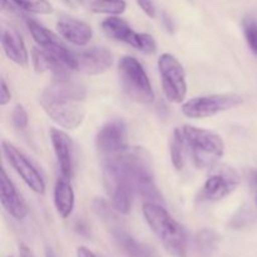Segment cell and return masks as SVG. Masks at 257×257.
Masks as SVG:
<instances>
[{"label": "cell", "instance_id": "obj_1", "mask_svg": "<svg viewBox=\"0 0 257 257\" xmlns=\"http://www.w3.org/2000/svg\"><path fill=\"white\" fill-rule=\"evenodd\" d=\"M87 88L69 75L54 77L39 98L48 117L64 130H77L85 117Z\"/></svg>", "mask_w": 257, "mask_h": 257}, {"label": "cell", "instance_id": "obj_2", "mask_svg": "<svg viewBox=\"0 0 257 257\" xmlns=\"http://www.w3.org/2000/svg\"><path fill=\"white\" fill-rule=\"evenodd\" d=\"M143 216L151 230L168 253L175 257H186L187 253V237L182 226L168 213L161 203H143Z\"/></svg>", "mask_w": 257, "mask_h": 257}, {"label": "cell", "instance_id": "obj_3", "mask_svg": "<svg viewBox=\"0 0 257 257\" xmlns=\"http://www.w3.org/2000/svg\"><path fill=\"white\" fill-rule=\"evenodd\" d=\"M124 166L136 195L141 196L145 202L163 203V198L155 182L150 157L140 147H127L117 156Z\"/></svg>", "mask_w": 257, "mask_h": 257}, {"label": "cell", "instance_id": "obj_4", "mask_svg": "<svg viewBox=\"0 0 257 257\" xmlns=\"http://www.w3.org/2000/svg\"><path fill=\"white\" fill-rule=\"evenodd\" d=\"M183 136L187 143L188 155L193 165L200 170L213 168L225 155V142L216 132L193 125H183Z\"/></svg>", "mask_w": 257, "mask_h": 257}, {"label": "cell", "instance_id": "obj_5", "mask_svg": "<svg viewBox=\"0 0 257 257\" xmlns=\"http://www.w3.org/2000/svg\"><path fill=\"white\" fill-rule=\"evenodd\" d=\"M103 183L114 211L127 215L136 193L127 171L117 156L103 161Z\"/></svg>", "mask_w": 257, "mask_h": 257}, {"label": "cell", "instance_id": "obj_6", "mask_svg": "<svg viewBox=\"0 0 257 257\" xmlns=\"http://www.w3.org/2000/svg\"><path fill=\"white\" fill-rule=\"evenodd\" d=\"M118 74L123 90L131 99L141 104H151L155 92L145 68L136 58L125 55L118 63Z\"/></svg>", "mask_w": 257, "mask_h": 257}, {"label": "cell", "instance_id": "obj_7", "mask_svg": "<svg viewBox=\"0 0 257 257\" xmlns=\"http://www.w3.org/2000/svg\"><path fill=\"white\" fill-rule=\"evenodd\" d=\"M242 104V97L236 93H218V94L200 95L191 98L181 107L182 113L192 119L213 117L218 113L233 109Z\"/></svg>", "mask_w": 257, "mask_h": 257}, {"label": "cell", "instance_id": "obj_8", "mask_svg": "<svg viewBox=\"0 0 257 257\" xmlns=\"http://www.w3.org/2000/svg\"><path fill=\"white\" fill-rule=\"evenodd\" d=\"M157 64L165 97L172 103L183 102L187 94V82L183 65L171 53H163L158 58Z\"/></svg>", "mask_w": 257, "mask_h": 257}, {"label": "cell", "instance_id": "obj_9", "mask_svg": "<svg viewBox=\"0 0 257 257\" xmlns=\"http://www.w3.org/2000/svg\"><path fill=\"white\" fill-rule=\"evenodd\" d=\"M241 178L238 173L228 166L213 168L197 195L198 202H217L223 200L238 187Z\"/></svg>", "mask_w": 257, "mask_h": 257}, {"label": "cell", "instance_id": "obj_10", "mask_svg": "<svg viewBox=\"0 0 257 257\" xmlns=\"http://www.w3.org/2000/svg\"><path fill=\"white\" fill-rule=\"evenodd\" d=\"M102 29L113 40L125 43L145 54H155L157 50V44L152 35L136 32L122 18H107L102 22Z\"/></svg>", "mask_w": 257, "mask_h": 257}, {"label": "cell", "instance_id": "obj_11", "mask_svg": "<svg viewBox=\"0 0 257 257\" xmlns=\"http://www.w3.org/2000/svg\"><path fill=\"white\" fill-rule=\"evenodd\" d=\"M25 23H27V27L28 29H29L30 35H32L34 42L37 43L38 47H39L40 49H43L44 52H47L48 54L52 55L53 58L59 60V62L62 63V64H64L69 70H75L74 52L68 49V48L58 39V37H55L54 33L50 32L49 29L43 27L42 24H39V23L35 22V20L27 18V19H25Z\"/></svg>", "mask_w": 257, "mask_h": 257}, {"label": "cell", "instance_id": "obj_12", "mask_svg": "<svg viewBox=\"0 0 257 257\" xmlns=\"http://www.w3.org/2000/svg\"><path fill=\"white\" fill-rule=\"evenodd\" d=\"M2 148L9 165L14 168L15 172L27 183L28 187L33 192L38 193V195H43L45 192L44 178L40 175L39 171L37 170V167L30 162L29 158L19 148L15 147L13 143L7 142V141L2 143Z\"/></svg>", "mask_w": 257, "mask_h": 257}, {"label": "cell", "instance_id": "obj_13", "mask_svg": "<svg viewBox=\"0 0 257 257\" xmlns=\"http://www.w3.org/2000/svg\"><path fill=\"white\" fill-rule=\"evenodd\" d=\"M95 146L102 160H109L122 153L127 146V125L124 120L113 119L98 131Z\"/></svg>", "mask_w": 257, "mask_h": 257}, {"label": "cell", "instance_id": "obj_14", "mask_svg": "<svg viewBox=\"0 0 257 257\" xmlns=\"http://www.w3.org/2000/svg\"><path fill=\"white\" fill-rule=\"evenodd\" d=\"M49 136L62 176L70 180L74 176L75 171V152L73 141L64 131L58 128H50Z\"/></svg>", "mask_w": 257, "mask_h": 257}, {"label": "cell", "instance_id": "obj_15", "mask_svg": "<svg viewBox=\"0 0 257 257\" xmlns=\"http://www.w3.org/2000/svg\"><path fill=\"white\" fill-rule=\"evenodd\" d=\"M75 70L88 75L107 72L113 64V55L107 48L95 47L84 52H74Z\"/></svg>", "mask_w": 257, "mask_h": 257}, {"label": "cell", "instance_id": "obj_16", "mask_svg": "<svg viewBox=\"0 0 257 257\" xmlns=\"http://www.w3.org/2000/svg\"><path fill=\"white\" fill-rule=\"evenodd\" d=\"M0 201L4 210L17 221L24 220L28 216V207L22 195L9 178L4 168H2L0 176Z\"/></svg>", "mask_w": 257, "mask_h": 257}, {"label": "cell", "instance_id": "obj_17", "mask_svg": "<svg viewBox=\"0 0 257 257\" xmlns=\"http://www.w3.org/2000/svg\"><path fill=\"white\" fill-rule=\"evenodd\" d=\"M58 33L72 44L84 47L92 40L93 29L89 24L72 17H62L57 23Z\"/></svg>", "mask_w": 257, "mask_h": 257}, {"label": "cell", "instance_id": "obj_18", "mask_svg": "<svg viewBox=\"0 0 257 257\" xmlns=\"http://www.w3.org/2000/svg\"><path fill=\"white\" fill-rule=\"evenodd\" d=\"M2 45L7 57L20 67H28L29 53L22 35L12 28L2 29Z\"/></svg>", "mask_w": 257, "mask_h": 257}, {"label": "cell", "instance_id": "obj_19", "mask_svg": "<svg viewBox=\"0 0 257 257\" xmlns=\"http://www.w3.org/2000/svg\"><path fill=\"white\" fill-rule=\"evenodd\" d=\"M113 238L125 257H160L151 246L140 242L122 228L113 230Z\"/></svg>", "mask_w": 257, "mask_h": 257}, {"label": "cell", "instance_id": "obj_20", "mask_svg": "<svg viewBox=\"0 0 257 257\" xmlns=\"http://www.w3.org/2000/svg\"><path fill=\"white\" fill-rule=\"evenodd\" d=\"M75 205V195L67 178H59L54 186V206L58 215L68 218L73 213Z\"/></svg>", "mask_w": 257, "mask_h": 257}, {"label": "cell", "instance_id": "obj_21", "mask_svg": "<svg viewBox=\"0 0 257 257\" xmlns=\"http://www.w3.org/2000/svg\"><path fill=\"white\" fill-rule=\"evenodd\" d=\"M33 63L38 72H50L54 77H63V75H69V72L64 64L53 58L40 48L33 49Z\"/></svg>", "mask_w": 257, "mask_h": 257}, {"label": "cell", "instance_id": "obj_22", "mask_svg": "<svg viewBox=\"0 0 257 257\" xmlns=\"http://www.w3.org/2000/svg\"><path fill=\"white\" fill-rule=\"evenodd\" d=\"M171 160L176 170H183L186 163V157L188 155L187 143H186L185 136H183L182 128H176L173 131L172 138H171Z\"/></svg>", "mask_w": 257, "mask_h": 257}, {"label": "cell", "instance_id": "obj_23", "mask_svg": "<svg viewBox=\"0 0 257 257\" xmlns=\"http://www.w3.org/2000/svg\"><path fill=\"white\" fill-rule=\"evenodd\" d=\"M127 8L124 0H93L90 10L95 14H107L110 17H118L123 14Z\"/></svg>", "mask_w": 257, "mask_h": 257}, {"label": "cell", "instance_id": "obj_24", "mask_svg": "<svg viewBox=\"0 0 257 257\" xmlns=\"http://www.w3.org/2000/svg\"><path fill=\"white\" fill-rule=\"evenodd\" d=\"M17 8L28 13L48 15L53 13V7L48 0H10Z\"/></svg>", "mask_w": 257, "mask_h": 257}, {"label": "cell", "instance_id": "obj_25", "mask_svg": "<svg viewBox=\"0 0 257 257\" xmlns=\"http://www.w3.org/2000/svg\"><path fill=\"white\" fill-rule=\"evenodd\" d=\"M243 34L248 47L257 55V20L253 18H246L243 20Z\"/></svg>", "mask_w": 257, "mask_h": 257}, {"label": "cell", "instance_id": "obj_26", "mask_svg": "<svg viewBox=\"0 0 257 257\" xmlns=\"http://www.w3.org/2000/svg\"><path fill=\"white\" fill-rule=\"evenodd\" d=\"M12 122L17 130H25L29 124V115L23 105L18 104L12 114Z\"/></svg>", "mask_w": 257, "mask_h": 257}, {"label": "cell", "instance_id": "obj_27", "mask_svg": "<svg viewBox=\"0 0 257 257\" xmlns=\"http://www.w3.org/2000/svg\"><path fill=\"white\" fill-rule=\"evenodd\" d=\"M137 3L147 17L150 18L156 17V7L155 4H153L152 0H137Z\"/></svg>", "mask_w": 257, "mask_h": 257}, {"label": "cell", "instance_id": "obj_28", "mask_svg": "<svg viewBox=\"0 0 257 257\" xmlns=\"http://www.w3.org/2000/svg\"><path fill=\"white\" fill-rule=\"evenodd\" d=\"M12 99V93L4 79L0 82V105H7Z\"/></svg>", "mask_w": 257, "mask_h": 257}, {"label": "cell", "instance_id": "obj_29", "mask_svg": "<svg viewBox=\"0 0 257 257\" xmlns=\"http://www.w3.org/2000/svg\"><path fill=\"white\" fill-rule=\"evenodd\" d=\"M77 257H97L85 246H79L77 248Z\"/></svg>", "mask_w": 257, "mask_h": 257}, {"label": "cell", "instance_id": "obj_30", "mask_svg": "<svg viewBox=\"0 0 257 257\" xmlns=\"http://www.w3.org/2000/svg\"><path fill=\"white\" fill-rule=\"evenodd\" d=\"M19 253L20 257H35L33 251L30 250L27 245H24V243H22V245L19 246Z\"/></svg>", "mask_w": 257, "mask_h": 257}, {"label": "cell", "instance_id": "obj_31", "mask_svg": "<svg viewBox=\"0 0 257 257\" xmlns=\"http://www.w3.org/2000/svg\"><path fill=\"white\" fill-rule=\"evenodd\" d=\"M251 181H252L253 192H255V203H256V206H257V172H253Z\"/></svg>", "mask_w": 257, "mask_h": 257}, {"label": "cell", "instance_id": "obj_32", "mask_svg": "<svg viewBox=\"0 0 257 257\" xmlns=\"http://www.w3.org/2000/svg\"><path fill=\"white\" fill-rule=\"evenodd\" d=\"M45 257H58V256L55 255V252L52 250V248L47 247V250H45Z\"/></svg>", "mask_w": 257, "mask_h": 257}]
</instances>
